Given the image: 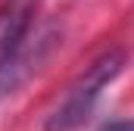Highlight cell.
Segmentation results:
<instances>
[{"label":"cell","instance_id":"1","mask_svg":"<svg viewBox=\"0 0 134 131\" xmlns=\"http://www.w3.org/2000/svg\"><path fill=\"white\" fill-rule=\"evenodd\" d=\"M122 69H125V50L122 47H109L103 56H97L84 69V75H78V81L63 94V100L50 109L44 131H78L87 122V116L94 112L100 94L119 78Z\"/></svg>","mask_w":134,"mask_h":131},{"label":"cell","instance_id":"3","mask_svg":"<svg viewBox=\"0 0 134 131\" xmlns=\"http://www.w3.org/2000/svg\"><path fill=\"white\" fill-rule=\"evenodd\" d=\"M37 13V0H3L0 6V56L13 53L28 34Z\"/></svg>","mask_w":134,"mask_h":131},{"label":"cell","instance_id":"4","mask_svg":"<svg viewBox=\"0 0 134 131\" xmlns=\"http://www.w3.org/2000/svg\"><path fill=\"white\" fill-rule=\"evenodd\" d=\"M100 131H134V125L128 119H115V122H109V125H103Z\"/></svg>","mask_w":134,"mask_h":131},{"label":"cell","instance_id":"2","mask_svg":"<svg viewBox=\"0 0 134 131\" xmlns=\"http://www.w3.org/2000/svg\"><path fill=\"white\" fill-rule=\"evenodd\" d=\"M59 47V31L56 25H47L41 34H28L13 53L0 56V100L16 94L41 66L50 59V53Z\"/></svg>","mask_w":134,"mask_h":131}]
</instances>
